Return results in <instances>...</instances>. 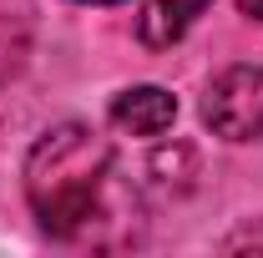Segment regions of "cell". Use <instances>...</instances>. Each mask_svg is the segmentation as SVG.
Here are the masks:
<instances>
[{
	"mask_svg": "<svg viewBox=\"0 0 263 258\" xmlns=\"http://www.w3.org/2000/svg\"><path fill=\"white\" fill-rule=\"evenodd\" d=\"M21 177H26V202L35 223L56 238H81L101 218V202H106L111 142L81 122H61L35 137Z\"/></svg>",
	"mask_w": 263,
	"mask_h": 258,
	"instance_id": "cell-1",
	"label": "cell"
},
{
	"mask_svg": "<svg viewBox=\"0 0 263 258\" xmlns=\"http://www.w3.org/2000/svg\"><path fill=\"white\" fill-rule=\"evenodd\" d=\"M202 122L223 142H258L263 137V71L228 66L202 91Z\"/></svg>",
	"mask_w": 263,
	"mask_h": 258,
	"instance_id": "cell-2",
	"label": "cell"
},
{
	"mask_svg": "<svg viewBox=\"0 0 263 258\" xmlns=\"http://www.w3.org/2000/svg\"><path fill=\"white\" fill-rule=\"evenodd\" d=\"M177 122V101L162 86H127L111 101V127L127 137H162Z\"/></svg>",
	"mask_w": 263,
	"mask_h": 258,
	"instance_id": "cell-3",
	"label": "cell"
},
{
	"mask_svg": "<svg viewBox=\"0 0 263 258\" xmlns=\"http://www.w3.org/2000/svg\"><path fill=\"white\" fill-rule=\"evenodd\" d=\"M208 5H213V0H147L142 15H137L142 46H152V51L177 46V41L197 26V15H208Z\"/></svg>",
	"mask_w": 263,
	"mask_h": 258,
	"instance_id": "cell-4",
	"label": "cell"
},
{
	"mask_svg": "<svg viewBox=\"0 0 263 258\" xmlns=\"http://www.w3.org/2000/svg\"><path fill=\"white\" fill-rule=\"evenodd\" d=\"M238 248L263 253V223H248V228H238V233H228V238H223V253H238Z\"/></svg>",
	"mask_w": 263,
	"mask_h": 258,
	"instance_id": "cell-5",
	"label": "cell"
},
{
	"mask_svg": "<svg viewBox=\"0 0 263 258\" xmlns=\"http://www.w3.org/2000/svg\"><path fill=\"white\" fill-rule=\"evenodd\" d=\"M238 10H243V15H253V21L263 26V0H238Z\"/></svg>",
	"mask_w": 263,
	"mask_h": 258,
	"instance_id": "cell-6",
	"label": "cell"
},
{
	"mask_svg": "<svg viewBox=\"0 0 263 258\" xmlns=\"http://www.w3.org/2000/svg\"><path fill=\"white\" fill-rule=\"evenodd\" d=\"M81 5H122V0H81Z\"/></svg>",
	"mask_w": 263,
	"mask_h": 258,
	"instance_id": "cell-7",
	"label": "cell"
}]
</instances>
